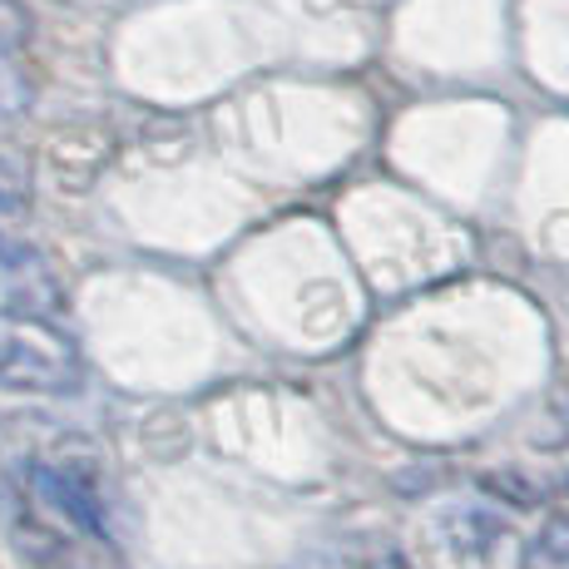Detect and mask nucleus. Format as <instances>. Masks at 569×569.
Returning <instances> with one entry per match:
<instances>
[{"label": "nucleus", "instance_id": "obj_1", "mask_svg": "<svg viewBox=\"0 0 569 569\" xmlns=\"http://www.w3.org/2000/svg\"><path fill=\"white\" fill-rule=\"evenodd\" d=\"M80 352L50 322H36V317L0 322V387L6 391L70 397V391H80Z\"/></svg>", "mask_w": 569, "mask_h": 569}, {"label": "nucleus", "instance_id": "obj_2", "mask_svg": "<svg viewBox=\"0 0 569 569\" xmlns=\"http://www.w3.org/2000/svg\"><path fill=\"white\" fill-rule=\"evenodd\" d=\"M30 480H36L40 500H46L50 510H60L74 530L94 535V540H109V525H104V510H100V500H94V490H84L74 476L50 470V466H36V470H30Z\"/></svg>", "mask_w": 569, "mask_h": 569}, {"label": "nucleus", "instance_id": "obj_3", "mask_svg": "<svg viewBox=\"0 0 569 569\" xmlns=\"http://www.w3.org/2000/svg\"><path fill=\"white\" fill-rule=\"evenodd\" d=\"M26 104H30V80L10 64V54H0V124L26 114Z\"/></svg>", "mask_w": 569, "mask_h": 569}, {"label": "nucleus", "instance_id": "obj_4", "mask_svg": "<svg viewBox=\"0 0 569 569\" xmlns=\"http://www.w3.org/2000/svg\"><path fill=\"white\" fill-rule=\"evenodd\" d=\"M26 36H30L26 6H16V0H0V54L20 50V46H26Z\"/></svg>", "mask_w": 569, "mask_h": 569}]
</instances>
